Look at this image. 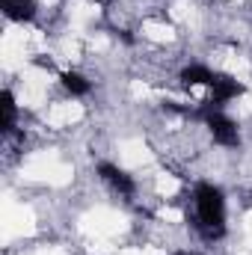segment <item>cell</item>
Segmentation results:
<instances>
[{
	"label": "cell",
	"instance_id": "7a4b0ae2",
	"mask_svg": "<svg viewBox=\"0 0 252 255\" xmlns=\"http://www.w3.org/2000/svg\"><path fill=\"white\" fill-rule=\"evenodd\" d=\"M199 119L205 122L208 133H211V139H214L217 145L235 148V145L241 142V128H238V122H235L223 107H214L211 101H205V107L199 110Z\"/></svg>",
	"mask_w": 252,
	"mask_h": 255
},
{
	"label": "cell",
	"instance_id": "8992f818",
	"mask_svg": "<svg viewBox=\"0 0 252 255\" xmlns=\"http://www.w3.org/2000/svg\"><path fill=\"white\" fill-rule=\"evenodd\" d=\"M214 77H217V71H214L211 65H205V63H190V65H184V68L178 71V80H181V86H184V89L211 86V83H214Z\"/></svg>",
	"mask_w": 252,
	"mask_h": 255
},
{
	"label": "cell",
	"instance_id": "ba28073f",
	"mask_svg": "<svg viewBox=\"0 0 252 255\" xmlns=\"http://www.w3.org/2000/svg\"><path fill=\"white\" fill-rule=\"evenodd\" d=\"M172 255H199V253H190V250H178V253H172Z\"/></svg>",
	"mask_w": 252,
	"mask_h": 255
},
{
	"label": "cell",
	"instance_id": "277c9868",
	"mask_svg": "<svg viewBox=\"0 0 252 255\" xmlns=\"http://www.w3.org/2000/svg\"><path fill=\"white\" fill-rule=\"evenodd\" d=\"M208 92H211L208 101H211L214 107H226L229 101H235V98L244 95V83H241L238 77H232V74H217L214 83L208 86Z\"/></svg>",
	"mask_w": 252,
	"mask_h": 255
},
{
	"label": "cell",
	"instance_id": "52a82bcc",
	"mask_svg": "<svg viewBox=\"0 0 252 255\" xmlns=\"http://www.w3.org/2000/svg\"><path fill=\"white\" fill-rule=\"evenodd\" d=\"M60 83H63V89L68 95H74V98H86L89 92H92V80L83 74V71H74V68H68L60 74Z\"/></svg>",
	"mask_w": 252,
	"mask_h": 255
},
{
	"label": "cell",
	"instance_id": "6da1fadb",
	"mask_svg": "<svg viewBox=\"0 0 252 255\" xmlns=\"http://www.w3.org/2000/svg\"><path fill=\"white\" fill-rule=\"evenodd\" d=\"M193 208H196V229L205 241H220L226 235V196L217 184L199 181L193 187Z\"/></svg>",
	"mask_w": 252,
	"mask_h": 255
},
{
	"label": "cell",
	"instance_id": "3957f363",
	"mask_svg": "<svg viewBox=\"0 0 252 255\" xmlns=\"http://www.w3.org/2000/svg\"><path fill=\"white\" fill-rule=\"evenodd\" d=\"M95 172H98V178H101L110 190H116L119 196H125V199H130V196L136 193V181H133V175L125 172L122 166H116V163L101 160V163L95 166Z\"/></svg>",
	"mask_w": 252,
	"mask_h": 255
},
{
	"label": "cell",
	"instance_id": "5b68a950",
	"mask_svg": "<svg viewBox=\"0 0 252 255\" xmlns=\"http://www.w3.org/2000/svg\"><path fill=\"white\" fill-rule=\"evenodd\" d=\"M0 9L15 24H30L39 15V3L36 0H0Z\"/></svg>",
	"mask_w": 252,
	"mask_h": 255
}]
</instances>
